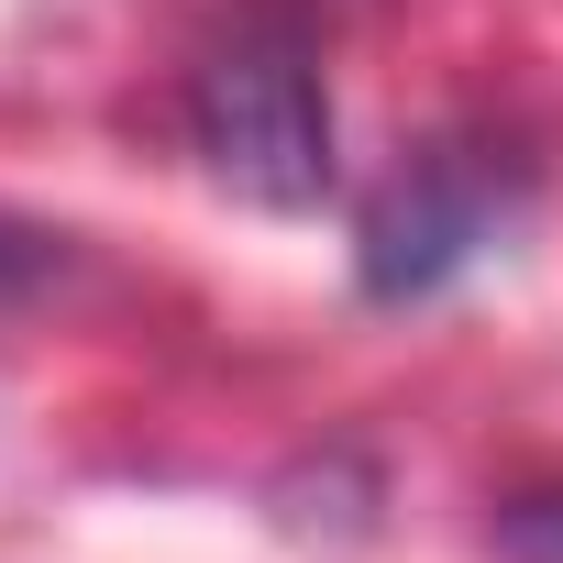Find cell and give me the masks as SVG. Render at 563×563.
I'll list each match as a JSON object with an SVG mask.
<instances>
[{"label":"cell","instance_id":"obj_2","mask_svg":"<svg viewBox=\"0 0 563 563\" xmlns=\"http://www.w3.org/2000/svg\"><path fill=\"white\" fill-rule=\"evenodd\" d=\"M519 221V166L486 155V144H431L387 177V199L365 210V243H354V276L365 299L409 310V299H442L464 265H486Z\"/></svg>","mask_w":563,"mask_h":563},{"label":"cell","instance_id":"obj_3","mask_svg":"<svg viewBox=\"0 0 563 563\" xmlns=\"http://www.w3.org/2000/svg\"><path fill=\"white\" fill-rule=\"evenodd\" d=\"M486 541H497V563H563V486H541V497H508Z\"/></svg>","mask_w":563,"mask_h":563},{"label":"cell","instance_id":"obj_1","mask_svg":"<svg viewBox=\"0 0 563 563\" xmlns=\"http://www.w3.org/2000/svg\"><path fill=\"white\" fill-rule=\"evenodd\" d=\"M188 144L210 166V188H232L243 210H321L332 188V100L310 78L299 45H232L188 78Z\"/></svg>","mask_w":563,"mask_h":563}]
</instances>
